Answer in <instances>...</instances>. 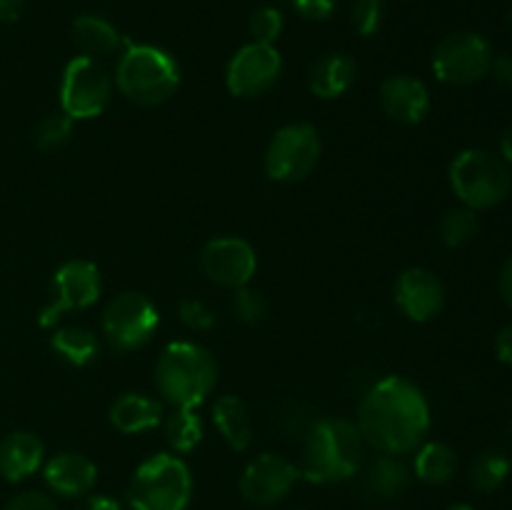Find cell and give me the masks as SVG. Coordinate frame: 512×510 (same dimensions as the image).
Instances as JSON below:
<instances>
[{
  "mask_svg": "<svg viewBox=\"0 0 512 510\" xmlns=\"http://www.w3.org/2000/svg\"><path fill=\"white\" fill-rule=\"evenodd\" d=\"M393 300L400 313L413 323H430L445 308V285L433 270L415 268L403 270L395 280Z\"/></svg>",
  "mask_w": 512,
  "mask_h": 510,
  "instance_id": "9a60e30c",
  "label": "cell"
},
{
  "mask_svg": "<svg viewBox=\"0 0 512 510\" xmlns=\"http://www.w3.org/2000/svg\"><path fill=\"white\" fill-rule=\"evenodd\" d=\"M178 318L180 323L188 330H195V333H205V330L213 328L218 323V315L198 298H183L178 305Z\"/></svg>",
  "mask_w": 512,
  "mask_h": 510,
  "instance_id": "d6a6232c",
  "label": "cell"
},
{
  "mask_svg": "<svg viewBox=\"0 0 512 510\" xmlns=\"http://www.w3.org/2000/svg\"><path fill=\"white\" fill-rule=\"evenodd\" d=\"M233 308L235 318L245 325H258L263 323L265 315H268V300L260 290L250 288V285H243V288L233 290Z\"/></svg>",
  "mask_w": 512,
  "mask_h": 510,
  "instance_id": "f546056e",
  "label": "cell"
},
{
  "mask_svg": "<svg viewBox=\"0 0 512 510\" xmlns=\"http://www.w3.org/2000/svg\"><path fill=\"white\" fill-rule=\"evenodd\" d=\"M365 440L355 420L318 418L305 428L300 478L315 485L350 480L363 468Z\"/></svg>",
  "mask_w": 512,
  "mask_h": 510,
  "instance_id": "7a4b0ae2",
  "label": "cell"
},
{
  "mask_svg": "<svg viewBox=\"0 0 512 510\" xmlns=\"http://www.w3.org/2000/svg\"><path fill=\"white\" fill-rule=\"evenodd\" d=\"M43 440L30 430H13L0 440V475L8 483H23L43 468Z\"/></svg>",
  "mask_w": 512,
  "mask_h": 510,
  "instance_id": "ac0fdd59",
  "label": "cell"
},
{
  "mask_svg": "<svg viewBox=\"0 0 512 510\" xmlns=\"http://www.w3.org/2000/svg\"><path fill=\"white\" fill-rule=\"evenodd\" d=\"M113 85L130 103L155 108L178 93L180 65L168 50L158 45L125 43V50L115 63Z\"/></svg>",
  "mask_w": 512,
  "mask_h": 510,
  "instance_id": "277c9868",
  "label": "cell"
},
{
  "mask_svg": "<svg viewBox=\"0 0 512 510\" xmlns=\"http://www.w3.org/2000/svg\"><path fill=\"white\" fill-rule=\"evenodd\" d=\"M458 473V455L450 445L438 440H425L415 450L413 475L425 485H448Z\"/></svg>",
  "mask_w": 512,
  "mask_h": 510,
  "instance_id": "cb8c5ba5",
  "label": "cell"
},
{
  "mask_svg": "<svg viewBox=\"0 0 512 510\" xmlns=\"http://www.w3.org/2000/svg\"><path fill=\"white\" fill-rule=\"evenodd\" d=\"M338 0H293L295 13L303 20H310V23H323L333 15Z\"/></svg>",
  "mask_w": 512,
  "mask_h": 510,
  "instance_id": "e575fe53",
  "label": "cell"
},
{
  "mask_svg": "<svg viewBox=\"0 0 512 510\" xmlns=\"http://www.w3.org/2000/svg\"><path fill=\"white\" fill-rule=\"evenodd\" d=\"M448 510H475L473 505H468V503H455V505H450Z\"/></svg>",
  "mask_w": 512,
  "mask_h": 510,
  "instance_id": "b9f144b4",
  "label": "cell"
},
{
  "mask_svg": "<svg viewBox=\"0 0 512 510\" xmlns=\"http://www.w3.org/2000/svg\"><path fill=\"white\" fill-rule=\"evenodd\" d=\"M70 38L78 45L80 55H88V58L95 60L118 53L120 45H123L118 28L108 18L95 13L78 15L70 25Z\"/></svg>",
  "mask_w": 512,
  "mask_h": 510,
  "instance_id": "7402d4cb",
  "label": "cell"
},
{
  "mask_svg": "<svg viewBox=\"0 0 512 510\" xmlns=\"http://www.w3.org/2000/svg\"><path fill=\"white\" fill-rule=\"evenodd\" d=\"M355 425L365 445L403 458L428 440L430 403L423 388L410 378L385 375L363 395Z\"/></svg>",
  "mask_w": 512,
  "mask_h": 510,
  "instance_id": "6da1fadb",
  "label": "cell"
},
{
  "mask_svg": "<svg viewBox=\"0 0 512 510\" xmlns=\"http://www.w3.org/2000/svg\"><path fill=\"white\" fill-rule=\"evenodd\" d=\"M283 13L273 5H263V8L253 10L248 20V30L253 35V43H265V45H275V40L280 38L283 33Z\"/></svg>",
  "mask_w": 512,
  "mask_h": 510,
  "instance_id": "4dcf8cb0",
  "label": "cell"
},
{
  "mask_svg": "<svg viewBox=\"0 0 512 510\" xmlns=\"http://www.w3.org/2000/svg\"><path fill=\"white\" fill-rule=\"evenodd\" d=\"M380 105L395 123L418 125L430 113V90L423 80L413 75H390L380 85Z\"/></svg>",
  "mask_w": 512,
  "mask_h": 510,
  "instance_id": "2e32d148",
  "label": "cell"
},
{
  "mask_svg": "<svg viewBox=\"0 0 512 510\" xmlns=\"http://www.w3.org/2000/svg\"><path fill=\"white\" fill-rule=\"evenodd\" d=\"M495 355H498L500 363L512 365V323L505 325L495 338Z\"/></svg>",
  "mask_w": 512,
  "mask_h": 510,
  "instance_id": "8d00e7d4",
  "label": "cell"
},
{
  "mask_svg": "<svg viewBox=\"0 0 512 510\" xmlns=\"http://www.w3.org/2000/svg\"><path fill=\"white\" fill-rule=\"evenodd\" d=\"M160 313L158 305L138 290L118 293L103 310L100 330L105 343L118 353H133L145 348L158 333Z\"/></svg>",
  "mask_w": 512,
  "mask_h": 510,
  "instance_id": "9c48e42d",
  "label": "cell"
},
{
  "mask_svg": "<svg viewBox=\"0 0 512 510\" xmlns=\"http://www.w3.org/2000/svg\"><path fill=\"white\" fill-rule=\"evenodd\" d=\"M490 75H493V80L500 85V88L510 90L512 93V53H505V55H498V58H493Z\"/></svg>",
  "mask_w": 512,
  "mask_h": 510,
  "instance_id": "d590c367",
  "label": "cell"
},
{
  "mask_svg": "<svg viewBox=\"0 0 512 510\" xmlns=\"http://www.w3.org/2000/svg\"><path fill=\"white\" fill-rule=\"evenodd\" d=\"M155 390L170 408H198L218 383V363L205 345L175 340L160 350L153 370Z\"/></svg>",
  "mask_w": 512,
  "mask_h": 510,
  "instance_id": "3957f363",
  "label": "cell"
},
{
  "mask_svg": "<svg viewBox=\"0 0 512 510\" xmlns=\"http://www.w3.org/2000/svg\"><path fill=\"white\" fill-rule=\"evenodd\" d=\"M198 265L210 283L238 290L253 280L255 270H258V253L245 238L220 235L203 245Z\"/></svg>",
  "mask_w": 512,
  "mask_h": 510,
  "instance_id": "4fadbf2b",
  "label": "cell"
},
{
  "mask_svg": "<svg viewBox=\"0 0 512 510\" xmlns=\"http://www.w3.org/2000/svg\"><path fill=\"white\" fill-rule=\"evenodd\" d=\"M160 425H163L165 443L170 445L173 453H193L203 443V420H200V415L193 408H173Z\"/></svg>",
  "mask_w": 512,
  "mask_h": 510,
  "instance_id": "484cf974",
  "label": "cell"
},
{
  "mask_svg": "<svg viewBox=\"0 0 512 510\" xmlns=\"http://www.w3.org/2000/svg\"><path fill=\"white\" fill-rule=\"evenodd\" d=\"M385 20V0H355L350 8V23L355 33L370 38L380 30Z\"/></svg>",
  "mask_w": 512,
  "mask_h": 510,
  "instance_id": "1f68e13d",
  "label": "cell"
},
{
  "mask_svg": "<svg viewBox=\"0 0 512 510\" xmlns=\"http://www.w3.org/2000/svg\"><path fill=\"white\" fill-rule=\"evenodd\" d=\"M213 425L235 453H245L253 443V418L238 395H220L213 405Z\"/></svg>",
  "mask_w": 512,
  "mask_h": 510,
  "instance_id": "603a6c76",
  "label": "cell"
},
{
  "mask_svg": "<svg viewBox=\"0 0 512 510\" xmlns=\"http://www.w3.org/2000/svg\"><path fill=\"white\" fill-rule=\"evenodd\" d=\"M323 155V140L315 125L288 123L273 133L263 155L265 175L275 183H300Z\"/></svg>",
  "mask_w": 512,
  "mask_h": 510,
  "instance_id": "52a82bcc",
  "label": "cell"
},
{
  "mask_svg": "<svg viewBox=\"0 0 512 510\" xmlns=\"http://www.w3.org/2000/svg\"><path fill=\"white\" fill-rule=\"evenodd\" d=\"M448 180L460 203L470 210H488L508 200L512 175L500 155L483 148H468L453 158Z\"/></svg>",
  "mask_w": 512,
  "mask_h": 510,
  "instance_id": "8992f818",
  "label": "cell"
},
{
  "mask_svg": "<svg viewBox=\"0 0 512 510\" xmlns=\"http://www.w3.org/2000/svg\"><path fill=\"white\" fill-rule=\"evenodd\" d=\"M50 348L73 368H85L98 358L100 340L93 330L83 328V325H63L50 335Z\"/></svg>",
  "mask_w": 512,
  "mask_h": 510,
  "instance_id": "d4e9b609",
  "label": "cell"
},
{
  "mask_svg": "<svg viewBox=\"0 0 512 510\" xmlns=\"http://www.w3.org/2000/svg\"><path fill=\"white\" fill-rule=\"evenodd\" d=\"M493 58V48L483 35L473 33V30H458V33L445 35L435 45L433 73L440 83L453 85V88H468L490 75Z\"/></svg>",
  "mask_w": 512,
  "mask_h": 510,
  "instance_id": "30bf717a",
  "label": "cell"
},
{
  "mask_svg": "<svg viewBox=\"0 0 512 510\" xmlns=\"http://www.w3.org/2000/svg\"><path fill=\"white\" fill-rule=\"evenodd\" d=\"M283 75V55L275 45L253 43L235 50L225 68V88L235 98H260Z\"/></svg>",
  "mask_w": 512,
  "mask_h": 510,
  "instance_id": "7c38bea8",
  "label": "cell"
},
{
  "mask_svg": "<svg viewBox=\"0 0 512 510\" xmlns=\"http://www.w3.org/2000/svg\"><path fill=\"white\" fill-rule=\"evenodd\" d=\"M500 158H503L505 163H512V123L503 130V135H500Z\"/></svg>",
  "mask_w": 512,
  "mask_h": 510,
  "instance_id": "60d3db41",
  "label": "cell"
},
{
  "mask_svg": "<svg viewBox=\"0 0 512 510\" xmlns=\"http://www.w3.org/2000/svg\"><path fill=\"white\" fill-rule=\"evenodd\" d=\"M512 460L500 448H485L473 458L468 470V478L473 490L478 493H495L510 478Z\"/></svg>",
  "mask_w": 512,
  "mask_h": 510,
  "instance_id": "4316f807",
  "label": "cell"
},
{
  "mask_svg": "<svg viewBox=\"0 0 512 510\" xmlns=\"http://www.w3.org/2000/svg\"><path fill=\"white\" fill-rule=\"evenodd\" d=\"M165 418L163 400L145 393H123L110 405L108 420L118 433L138 435L158 428Z\"/></svg>",
  "mask_w": 512,
  "mask_h": 510,
  "instance_id": "d6986e66",
  "label": "cell"
},
{
  "mask_svg": "<svg viewBox=\"0 0 512 510\" xmlns=\"http://www.w3.org/2000/svg\"><path fill=\"white\" fill-rule=\"evenodd\" d=\"M43 478L58 498H83L98 483V465L78 450H63L43 465Z\"/></svg>",
  "mask_w": 512,
  "mask_h": 510,
  "instance_id": "e0dca14e",
  "label": "cell"
},
{
  "mask_svg": "<svg viewBox=\"0 0 512 510\" xmlns=\"http://www.w3.org/2000/svg\"><path fill=\"white\" fill-rule=\"evenodd\" d=\"M508 23H510V28H512V8H510V13H508Z\"/></svg>",
  "mask_w": 512,
  "mask_h": 510,
  "instance_id": "7bdbcfd3",
  "label": "cell"
},
{
  "mask_svg": "<svg viewBox=\"0 0 512 510\" xmlns=\"http://www.w3.org/2000/svg\"><path fill=\"white\" fill-rule=\"evenodd\" d=\"M100 293H103V275L98 265L83 258L65 260L53 273L50 300L38 315L40 328H55L65 313L93 308Z\"/></svg>",
  "mask_w": 512,
  "mask_h": 510,
  "instance_id": "8fae6325",
  "label": "cell"
},
{
  "mask_svg": "<svg viewBox=\"0 0 512 510\" xmlns=\"http://www.w3.org/2000/svg\"><path fill=\"white\" fill-rule=\"evenodd\" d=\"M413 470L400 455H385L370 460L363 470V493L373 500H395L408 490Z\"/></svg>",
  "mask_w": 512,
  "mask_h": 510,
  "instance_id": "44dd1931",
  "label": "cell"
},
{
  "mask_svg": "<svg viewBox=\"0 0 512 510\" xmlns=\"http://www.w3.org/2000/svg\"><path fill=\"white\" fill-rule=\"evenodd\" d=\"M25 0H0V23H15L23 15Z\"/></svg>",
  "mask_w": 512,
  "mask_h": 510,
  "instance_id": "ab89813d",
  "label": "cell"
},
{
  "mask_svg": "<svg viewBox=\"0 0 512 510\" xmlns=\"http://www.w3.org/2000/svg\"><path fill=\"white\" fill-rule=\"evenodd\" d=\"M60 113L70 120H93L105 113L113 98V78L103 63L88 55L68 60L60 75Z\"/></svg>",
  "mask_w": 512,
  "mask_h": 510,
  "instance_id": "ba28073f",
  "label": "cell"
},
{
  "mask_svg": "<svg viewBox=\"0 0 512 510\" xmlns=\"http://www.w3.org/2000/svg\"><path fill=\"white\" fill-rule=\"evenodd\" d=\"M70 135H73V120L65 113H48L35 123L33 143L43 153H53V150H60L63 145H68Z\"/></svg>",
  "mask_w": 512,
  "mask_h": 510,
  "instance_id": "f1b7e54d",
  "label": "cell"
},
{
  "mask_svg": "<svg viewBox=\"0 0 512 510\" xmlns=\"http://www.w3.org/2000/svg\"><path fill=\"white\" fill-rule=\"evenodd\" d=\"M498 290H500V298H503V303L508 305V308H512V255L508 258V263L503 265V270H500Z\"/></svg>",
  "mask_w": 512,
  "mask_h": 510,
  "instance_id": "74e56055",
  "label": "cell"
},
{
  "mask_svg": "<svg viewBox=\"0 0 512 510\" xmlns=\"http://www.w3.org/2000/svg\"><path fill=\"white\" fill-rule=\"evenodd\" d=\"M193 498V473L175 453H155L135 468L128 485L133 510H188Z\"/></svg>",
  "mask_w": 512,
  "mask_h": 510,
  "instance_id": "5b68a950",
  "label": "cell"
},
{
  "mask_svg": "<svg viewBox=\"0 0 512 510\" xmlns=\"http://www.w3.org/2000/svg\"><path fill=\"white\" fill-rule=\"evenodd\" d=\"M78 510H123L118 500H113L110 495H90L83 500Z\"/></svg>",
  "mask_w": 512,
  "mask_h": 510,
  "instance_id": "f35d334b",
  "label": "cell"
},
{
  "mask_svg": "<svg viewBox=\"0 0 512 510\" xmlns=\"http://www.w3.org/2000/svg\"><path fill=\"white\" fill-rule=\"evenodd\" d=\"M3 510H58L55 500L40 490H23L15 498L8 500Z\"/></svg>",
  "mask_w": 512,
  "mask_h": 510,
  "instance_id": "836d02e7",
  "label": "cell"
},
{
  "mask_svg": "<svg viewBox=\"0 0 512 510\" xmlns=\"http://www.w3.org/2000/svg\"><path fill=\"white\" fill-rule=\"evenodd\" d=\"M358 78V65L348 53H325L308 68V90L320 100H335Z\"/></svg>",
  "mask_w": 512,
  "mask_h": 510,
  "instance_id": "ffe728a7",
  "label": "cell"
},
{
  "mask_svg": "<svg viewBox=\"0 0 512 510\" xmlns=\"http://www.w3.org/2000/svg\"><path fill=\"white\" fill-rule=\"evenodd\" d=\"M300 480V470L293 460L278 453H260L245 465L240 475V495L248 503L268 508L288 498L290 490Z\"/></svg>",
  "mask_w": 512,
  "mask_h": 510,
  "instance_id": "5bb4252c",
  "label": "cell"
},
{
  "mask_svg": "<svg viewBox=\"0 0 512 510\" xmlns=\"http://www.w3.org/2000/svg\"><path fill=\"white\" fill-rule=\"evenodd\" d=\"M478 228L480 223L475 210L460 205V208L448 210L443 220H440V240L448 248H463V245H468L478 235Z\"/></svg>",
  "mask_w": 512,
  "mask_h": 510,
  "instance_id": "83f0119b",
  "label": "cell"
}]
</instances>
